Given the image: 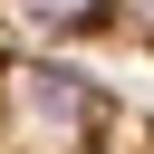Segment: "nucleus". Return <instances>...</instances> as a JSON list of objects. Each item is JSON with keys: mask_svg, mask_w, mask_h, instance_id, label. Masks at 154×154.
Here are the masks:
<instances>
[{"mask_svg": "<svg viewBox=\"0 0 154 154\" xmlns=\"http://www.w3.org/2000/svg\"><path fill=\"white\" fill-rule=\"evenodd\" d=\"M0 154H154V106L87 58L0 38Z\"/></svg>", "mask_w": 154, "mask_h": 154, "instance_id": "1", "label": "nucleus"}, {"mask_svg": "<svg viewBox=\"0 0 154 154\" xmlns=\"http://www.w3.org/2000/svg\"><path fill=\"white\" fill-rule=\"evenodd\" d=\"M0 38L58 58H144L154 67V0H0Z\"/></svg>", "mask_w": 154, "mask_h": 154, "instance_id": "2", "label": "nucleus"}]
</instances>
